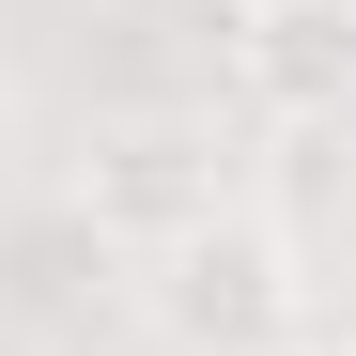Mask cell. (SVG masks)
I'll list each match as a JSON object with an SVG mask.
<instances>
[{"label": "cell", "mask_w": 356, "mask_h": 356, "mask_svg": "<svg viewBox=\"0 0 356 356\" xmlns=\"http://www.w3.org/2000/svg\"><path fill=\"white\" fill-rule=\"evenodd\" d=\"M124 310L170 341V356H310V248L294 217L232 186L217 217H186L170 248H140Z\"/></svg>", "instance_id": "1"}, {"label": "cell", "mask_w": 356, "mask_h": 356, "mask_svg": "<svg viewBox=\"0 0 356 356\" xmlns=\"http://www.w3.org/2000/svg\"><path fill=\"white\" fill-rule=\"evenodd\" d=\"M217 202H232V140H217V108H108V124L78 140V170H63V217L93 232L108 264L170 248V232L217 217Z\"/></svg>", "instance_id": "2"}, {"label": "cell", "mask_w": 356, "mask_h": 356, "mask_svg": "<svg viewBox=\"0 0 356 356\" xmlns=\"http://www.w3.org/2000/svg\"><path fill=\"white\" fill-rule=\"evenodd\" d=\"M232 93L264 124H341L356 108V0H232Z\"/></svg>", "instance_id": "3"}, {"label": "cell", "mask_w": 356, "mask_h": 356, "mask_svg": "<svg viewBox=\"0 0 356 356\" xmlns=\"http://www.w3.org/2000/svg\"><path fill=\"white\" fill-rule=\"evenodd\" d=\"M0 356H63V341H47V325H16V310H0Z\"/></svg>", "instance_id": "4"}, {"label": "cell", "mask_w": 356, "mask_h": 356, "mask_svg": "<svg viewBox=\"0 0 356 356\" xmlns=\"http://www.w3.org/2000/svg\"><path fill=\"white\" fill-rule=\"evenodd\" d=\"M310 356H356V325H341V341H310Z\"/></svg>", "instance_id": "5"}]
</instances>
